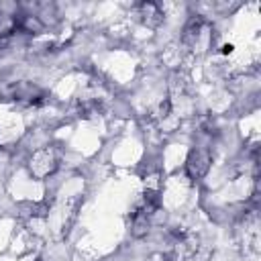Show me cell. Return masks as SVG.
I'll return each mask as SVG.
<instances>
[{"label":"cell","instance_id":"cell-2","mask_svg":"<svg viewBox=\"0 0 261 261\" xmlns=\"http://www.w3.org/2000/svg\"><path fill=\"white\" fill-rule=\"evenodd\" d=\"M230 51H232V45H224L222 47V53H230Z\"/></svg>","mask_w":261,"mask_h":261},{"label":"cell","instance_id":"cell-1","mask_svg":"<svg viewBox=\"0 0 261 261\" xmlns=\"http://www.w3.org/2000/svg\"><path fill=\"white\" fill-rule=\"evenodd\" d=\"M208 167H210V155L200 149L192 151V155L188 159V173L192 177H202V175H206Z\"/></svg>","mask_w":261,"mask_h":261}]
</instances>
